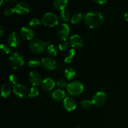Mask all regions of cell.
Instances as JSON below:
<instances>
[{
    "label": "cell",
    "instance_id": "cell-1",
    "mask_svg": "<svg viewBox=\"0 0 128 128\" xmlns=\"http://www.w3.org/2000/svg\"><path fill=\"white\" fill-rule=\"evenodd\" d=\"M84 20L86 26L91 29H96L103 24L104 16L100 11H91L84 15Z\"/></svg>",
    "mask_w": 128,
    "mask_h": 128
},
{
    "label": "cell",
    "instance_id": "cell-2",
    "mask_svg": "<svg viewBox=\"0 0 128 128\" xmlns=\"http://www.w3.org/2000/svg\"><path fill=\"white\" fill-rule=\"evenodd\" d=\"M50 44V41H44L39 38H34L30 42V48L33 53L41 54L45 51V49L48 45Z\"/></svg>",
    "mask_w": 128,
    "mask_h": 128
},
{
    "label": "cell",
    "instance_id": "cell-3",
    "mask_svg": "<svg viewBox=\"0 0 128 128\" xmlns=\"http://www.w3.org/2000/svg\"><path fill=\"white\" fill-rule=\"evenodd\" d=\"M24 57L19 52H13L9 58V64L12 70H18L24 64Z\"/></svg>",
    "mask_w": 128,
    "mask_h": 128
},
{
    "label": "cell",
    "instance_id": "cell-4",
    "mask_svg": "<svg viewBox=\"0 0 128 128\" xmlns=\"http://www.w3.org/2000/svg\"><path fill=\"white\" fill-rule=\"evenodd\" d=\"M66 90L71 96H78L83 92L84 86L80 81H73L68 83Z\"/></svg>",
    "mask_w": 128,
    "mask_h": 128
},
{
    "label": "cell",
    "instance_id": "cell-5",
    "mask_svg": "<svg viewBox=\"0 0 128 128\" xmlns=\"http://www.w3.org/2000/svg\"><path fill=\"white\" fill-rule=\"evenodd\" d=\"M41 22L42 24L48 27H54L58 24L59 19L54 13L49 12L44 15Z\"/></svg>",
    "mask_w": 128,
    "mask_h": 128
},
{
    "label": "cell",
    "instance_id": "cell-6",
    "mask_svg": "<svg viewBox=\"0 0 128 128\" xmlns=\"http://www.w3.org/2000/svg\"><path fill=\"white\" fill-rule=\"evenodd\" d=\"M70 34V28L68 24L63 23L59 26L57 31V36L60 40L62 41H66Z\"/></svg>",
    "mask_w": 128,
    "mask_h": 128
},
{
    "label": "cell",
    "instance_id": "cell-7",
    "mask_svg": "<svg viewBox=\"0 0 128 128\" xmlns=\"http://www.w3.org/2000/svg\"><path fill=\"white\" fill-rule=\"evenodd\" d=\"M93 105L96 107H101L105 104L107 101L106 94L103 91H99L96 92L92 100Z\"/></svg>",
    "mask_w": 128,
    "mask_h": 128
},
{
    "label": "cell",
    "instance_id": "cell-8",
    "mask_svg": "<svg viewBox=\"0 0 128 128\" xmlns=\"http://www.w3.org/2000/svg\"><path fill=\"white\" fill-rule=\"evenodd\" d=\"M12 91L14 94L19 98L23 99L28 96L29 90L24 85L21 84H17L14 85L12 88Z\"/></svg>",
    "mask_w": 128,
    "mask_h": 128
},
{
    "label": "cell",
    "instance_id": "cell-9",
    "mask_svg": "<svg viewBox=\"0 0 128 128\" xmlns=\"http://www.w3.org/2000/svg\"><path fill=\"white\" fill-rule=\"evenodd\" d=\"M15 12L20 15H26L30 12V7L29 4L23 1H20L15 4L14 8Z\"/></svg>",
    "mask_w": 128,
    "mask_h": 128
},
{
    "label": "cell",
    "instance_id": "cell-10",
    "mask_svg": "<svg viewBox=\"0 0 128 128\" xmlns=\"http://www.w3.org/2000/svg\"><path fill=\"white\" fill-rule=\"evenodd\" d=\"M21 42V36L15 31L11 32L8 36V42L11 47L16 48Z\"/></svg>",
    "mask_w": 128,
    "mask_h": 128
},
{
    "label": "cell",
    "instance_id": "cell-11",
    "mask_svg": "<svg viewBox=\"0 0 128 128\" xmlns=\"http://www.w3.org/2000/svg\"><path fill=\"white\" fill-rule=\"evenodd\" d=\"M29 80L32 86H38L40 84L41 85V83L42 82V77L37 71H31L29 74Z\"/></svg>",
    "mask_w": 128,
    "mask_h": 128
},
{
    "label": "cell",
    "instance_id": "cell-12",
    "mask_svg": "<svg viewBox=\"0 0 128 128\" xmlns=\"http://www.w3.org/2000/svg\"><path fill=\"white\" fill-rule=\"evenodd\" d=\"M41 66L44 69L52 71L56 68V62L51 57H46L42 59Z\"/></svg>",
    "mask_w": 128,
    "mask_h": 128
},
{
    "label": "cell",
    "instance_id": "cell-13",
    "mask_svg": "<svg viewBox=\"0 0 128 128\" xmlns=\"http://www.w3.org/2000/svg\"><path fill=\"white\" fill-rule=\"evenodd\" d=\"M20 36L21 38L23 40H26V41H31L34 39V32L31 28L26 26L21 28V31H20Z\"/></svg>",
    "mask_w": 128,
    "mask_h": 128
},
{
    "label": "cell",
    "instance_id": "cell-14",
    "mask_svg": "<svg viewBox=\"0 0 128 128\" xmlns=\"http://www.w3.org/2000/svg\"><path fill=\"white\" fill-rule=\"evenodd\" d=\"M76 102L72 98L66 97L63 100V107L66 111H72L76 108Z\"/></svg>",
    "mask_w": 128,
    "mask_h": 128
},
{
    "label": "cell",
    "instance_id": "cell-15",
    "mask_svg": "<svg viewBox=\"0 0 128 128\" xmlns=\"http://www.w3.org/2000/svg\"><path fill=\"white\" fill-rule=\"evenodd\" d=\"M83 40L79 35H72L70 38V44L74 48H80L83 46Z\"/></svg>",
    "mask_w": 128,
    "mask_h": 128
},
{
    "label": "cell",
    "instance_id": "cell-16",
    "mask_svg": "<svg viewBox=\"0 0 128 128\" xmlns=\"http://www.w3.org/2000/svg\"><path fill=\"white\" fill-rule=\"evenodd\" d=\"M55 81L51 78H47L42 80L41 88L45 91H50L54 88Z\"/></svg>",
    "mask_w": 128,
    "mask_h": 128
},
{
    "label": "cell",
    "instance_id": "cell-17",
    "mask_svg": "<svg viewBox=\"0 0 128 128\" xmlns=\"http://www.w3.org/2000/svg\"><path fill=\"white\" fill-rule=\"evenodd\" d=\"M52 98L55 101H61L62 100H64L65 98V96H66V92L63 91L62 90H56V91H54L52 92Z\"/></svg>",
    "mask_w": 128,
    "mask_h": 128
},
{
    "label": "cell",
    "instance_id": "cell-18",
    "mask_svg": "<svg viewBox=\"0 0 128 128\" xmlns=\"http://www.w3.org/2000/svg\"><path fill=\"white\" fill-rule=\"evenodd\" d=\"M68 0H54L53 6L56 10L62 11L67 6Z\"/></svg>",
    "mask_w": 128,
    "mask_h": 128
},
{
    "label": "cell",
    "instance_id": "cell-19",
    "mask_svg": "<svg viewBox=\"0 0 128 128\" xmlns=\"http://www.w3.org/2000/svg\"><path fill=\"white\" fill-rule=\"evenodd\" d=\"M12 90L11 84L9 83H4L1 87V96L4 98H7L11 94Z\"/></svg>",
    "mask_w": 128,
    "mask_h": 128
},
{
    "label": "cell",
    "instance_id": "cell-20",
    "mask_svg": "<svg viewBox=\"0 0 128 128\" xmlns=\"http://www.w3.org/2000/svg\"><path fill=\"white\" fill-rule=\"evenodd\" d=\"M84 16L82 15V14L80 12H76L74 14L71 18V22L72 24H78L79 23L82 21V19Z\"/></svg>",
    "mask_w": 128,
    "mask_h": 128
},
{
    "label": "cell",
    "instance_id": "cell-21",
    "mask_svg": "<svg viewBox=\"0 0 128 128\" xmlns=\"http://www.w3.org/2000/svg\"><path fill=\"white\" fill-rule=\"evenodd\" d=\"M46 52L48 54V56L51 58L55 57L58 54V50L53 44H50L48 45L46 47Z\"/></svg>",
    "mask_w": 128,
    "mask_h": 128
},
{
    "label": "cell",
    "instance_id": "cell-22",
    "mask_svg": "<svg viewBox=\"0 0 128 128\" xmlns=\"http://www.w3.org/2000/svg\"><path fill=\"white\" fill-rule=\"evenodd\" d=\"M65 78L68 80H71L76 76V71L71 67H67L64 70Z\"/></svg>",
    "mask_w": 128,
    "mask_h": 128
},
{
    "label": "cell",
    "instance_id": "cell-23",
    "mask_svg": "<svg viewBox=\"0 0 128 128\" xmlns=\"http://www.w3.org/2000/svg\"><path fill=\"white\" fill-rule=\"evenodd\" d=\"M76 50L74 48H72L69 51L68 54H67V56H66L64 59V62L66 64H70L71 63L72 60H73V58H74L75 55H76Z\"/></svg>",
    "mask_w": 128,
    "mask_h": 128
},
{
    "label": "cell",
    "instance_id": "cell-24",
    "mask_svg": "<svg viewBox=\"0 0 128 128\" xmlns=\"http://www.w3.org/2000/svg\"><path fill=\"white\" fill-rule=\"evenodd\" d=\"M60 18L61 20L64 22H68L71 20V16H70V12L66 10H62L61 11L60 14Z\"/></svg>",
    "mask_w": 128,
    "mask_h": 128
},
{
    "label": "cell",
    "instance_id": "cell-25",
    "mask_svg": "<svg viewBox=\"0 0 128 128\" xmlns=\"http://www.w3.org/2000/svg\"><path fill=\"white\" fill-rule=\"evenodd\" d=\"M40 93L39 89L36 86H32L31 88L28 91V97L31 98H34L37 97Z\"/></svg>",
    "mask_w": 128,
    "mask_h": 128
},
{
    "label": "cell",
    "instance_id": "cell-26",
    "mask_svg": "<svg viewBox=\"0 0 128 128\" xmlns=\"http://www.w3.org/2000/svg\"><path fill=\"white\" fill-rule=\"evenodd\" d=\"M41 65V62L37 58H31L28 61V66L32 68H36Z\"/></svg>",
    "mask_w": 128,
    "mask_h": 128
},
{
    "label": "cell",
    "instance_id": "cell-27",
    "mask_svg": "<svg viewBox=\"0 0 128 128\" xmlns=\"http://www.w3.org/2000/svg\"><path fill=\"white\" fill-rule=\"evenodd\" d=\"M11 51L10 47L5 44H1L0 46V52L2 54H8Z\"/></svg>",
    "mask_w": 128,
    "mask_h": 128
},
{
    "label": "cell",
    "instance_id": "cell-28",
    "mask_svg": "<svg viewBox=\"0 0 128 128\" xmlns=\"http://www.w3.org/2000/svg\"><path fill=\"white\" fill-rule=\"evenodd\" d=\"M81 105L83 108L89 109L93 105V103H92V101L86 99V100H83L82 101H81Z\"/></svg>",
    "mask_w": 128,
    "mask_h": 128
},
{
    "label": "cell",
    "instance_id": "cell-29",
    "mask_svg": "<svg viewBox=\"0 0 128 128\" xmlns=\"http://www.w3.org/2000/svg\"><path fill=\"white\" fill-rule=\"evenodd\" d=\"M42 24L41 21H40L39 19L38 18H33L29 22V24L31 27L32 28H36L38 26H40Z\"/></svg>",
    "mask_w": 128,
    "mask_h": 128
},
{
    "label": "cell",
    "instance_id": "cell-30",
    "mask_svg": "<svg viewBox=\"0 0 128 128\" xmlns=\"http://www.w3.org/2000/svg\"><path fill=\"white\" fill-rule=\"evenodd\" d=\"M57 86H58L59 88H60L61 90H62V89L66 88L68 85V83L67 82V81H66L64 79H60L58 81H57Z\"/></svg>",
    "mask_w": 128,
    "mask_h": 128
},
{
    "label": "cell",
    "instance_id": "cell-31",
    "mask_svg": "<svg viewBox=\"0 0 128 128\" xmlns=\"http://www.w3.org/2000/svg\"><path fill=\"white\" fill-rule=\"evenodd\" d=\"M70 48V44L66 41H62L59 44V50L61 51H66Z\"/></svg>",
    "mask_w": 128,
    "mask_h": 128
},
{
    "label": "cell",
    "instance_id": "cell-32",
    "mask_svg": "<svg viewBox=\"0 0 128 128\" xmlns=\"http://www.w3.org/2000/svg\"><path fill=\"white\" fill-rule=\"evenodd\" d=\"M15 12L14 9L12 8H8L4 11V15L6 17L9 18L12 16L14 14V13Z\"/></svg>",
    "mask_w": 128,
    "mask_h": 128
},
{
    "label": "cell",
    "instance_id": "cell-33",
    "mask_svg": "<svg viewBox=\"0 0 128 128\" xmlns=\"http://www.w3.org/2000/svg\"><path fill=\"white\" fill-rule=\"evenodd\" d=\"M9 80H10V82L12 84H14V86L18 84V78L16 75L12 74L10 75L9 76Z\"/></svg>",
    "mask_w": 128,
    "mask_h": 128
},
{
    "label": "cell",
    "instance_id": "cell-34",
    "mask_svg": "<svg viewBox=\"0 0 128 128\" xmlns=\"http://www.w3.org/2000/svg\"><path fill=\"white\" fill-rule=\"evenodd\" d=\"M94 2H95L96 3L99 4H105L108 1V0H92Z\"/></svg>",
    "mask_w": 128,
    "mask_h": 128
},
{
    "label": "cell",
    "instance_id": "cell-35",
    "mask_svg": "<svg viewBox=\"0 0 128 128\" xmlns=\"http://www.w3.org/2000/svg\"><path fill=\"white\" fill-rule=\"evenodd\" d=\"M4 33V30L2 26H0V37H2Z\"/></svg>",
    "mask_w": 128,
    "mask_h": 128
},
{
    "label": "cell",
    "instance_id": "cell-36",
    "mask_svg": "<svg viewBox=\"0 0 128 128\" xmlns=\"http://www.w3.org/2000/svg\"><path fill=\"white\" fill-rule=\"evenodd\" d=\"M124 20H126V21L128 22V12L124 14Z\"/></svg>",
    "mask_w": 128,
    "mask_h": 128
},
{
    "label": "cell",
    "instance_id": "cell-37",
    "mask_svg": "<svg viewBox=\"0 0 128 128\" xmlns=\"http://www.w3.org/2000/svg\"><path fill=\"white\" fill-rule=\"evenodd\" d=\"M6 1H7V2H11V3H12V2H15V1H16V0H6Z\"/></svg>",
    "mask_w": 128,
    "mask_h": 128
},
{
    "label": "cell",
    "instance_id": "cell-38",
    "mask_svg": "<svg viewBox=\"0 0 128 128\" xmlns=\"http://www.w3.org/2000/svg\"><path fill=\"white\" fill-rule=\"evenodd\" d=\"M2 2H3V0H1V2H0V4H2Z\"/></svg>",
    "mask_w": 128,
    "mask_h": 128
},
{
    "label": "cell",
    "instance_id": "cell-39",
    "mask_svg": "<svg viewBox=\"0 0 128 128\" xmlns=\"http://www.w3.org/2000/svg\"><path fill=\"white\" fill-rule=\"evenodd\" d=\"M81 128V127H76V128Z\"/></svg>",
    "mask_w": 128,
    "mask_h": 128
}]
</instances>
